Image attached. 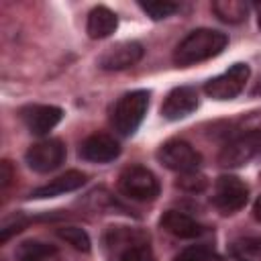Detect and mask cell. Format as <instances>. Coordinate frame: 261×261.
Listing matches in <instances>:
<instances>
[{"label":"cell","instance_id":"obj_1","mask_svg":"<svg viewBox=\"0 0 261 261\" xmlns=\"http://www.w3.org/2000/svg\"><path fill=\"white\" fill-rule=\"evenodd\" d=\"M226 45H228L226 33L214 29H198L179 41V45L173 51V61L181 67H188L206 61L210 57H216L218 53L224 51Z\"/></svg>","mask_w":261,"mask_h":261},{"label":"cell","instance_id":"obj_2","mask_svg":"<svg viewBox=\"0 0 261 261\" xmlns=\"http://www.w3.org/2000/svg\"><path fill=\"white\" fill-rule=\"evenodd\" d=\"M149 108V92L145 90H135L124 94L112 112V124L120 135H133L139 124L143 122L145 114Z\"/></svg>","mask_w":261,"mask_h":261},{"label":"cell","instance_id":"obj_3","mask_svg":"<svg viewBox=\"0 0 261 261\" xmlns=\"http://www.w3.org/2000/svg\"><path fill=\"white\" fill-rule=\"evenodd\" d=\"M118 188L124 196H128L130 200H139V202H147V200H155L159 194V181L157 177L143 165H133L126 167L120 173L118 179Z\"/></svg>","mask_w":261,"mask_h":261},{"label":"cell","instance_id":"obj_4","mask_svg":"<svg viewBox=\"0 0 261 261\" xmlns=\"http://www.w3.org/2000/svg\"><path fill=\"white\" fill-rule=\"evenodd\" d=\"M249 75H251V69L247 63H234L224 73L208 80L204 86V92L214 100H230L243 92Z\"/></svg>","mask_w":261,"mask_h":261},{"label":"cell","instance_id":"obj_5","mask_svg":"<svg viewBox=\"0 0 261 261\" xmlns=\"http://www.w3.org/2000/svg\"><path fill=\"white\" fill-rule=\"evenodd\" d=\"M159 161L171 169V171H179V173H192L200 167V153L186 141H179V139H173V141H167L159 153H157Z\"/></svg>","mask_w":261,"mask_h":261},{"label":"cell","instance_id":"obj_6","mask_svg":"<svg viewBox=\"0 0 261 261\" xmlns=\"http://www.w3.org/2000/svg\"><path fill=\"white\" fill-rule=\"evenodd\" d=\"M247 198H249V188L239 177H234V175H220L216 179L212 202L224 214H232V212L241 210L247 204Z\"/></svg>","mask_w":261,"mask_h":261},{"label":"cell","instance_id":"obj_7","mask_svg":"<svg viewBox=\"0 0 261 261\" xmlns=\"http://www.w3.org/2000/svg\"><path fill=\"white\" fill-rule=\"evenodd\" d=\"M27 163L31 169L39 173H47L57 169L65 159V145L59 139H45L29 147L27 151Z\"/></svg>","mask_w":261,"mask_h":261},{"label":"cell","instance_id":"obj_8","mask_svg":"<svg viewBox=\"0 0 261 261\" xmlns=\"http://www.w3.org/2000/svg\"><path fill=\"white\" fill-rule=\"evenodd\" d=\"M259 151H261V130H249L243 137L224 145L218 155V161L224 167H237L251 161Z\"/></svg>","mask_w":261,"mask_h":261},{"label":"cell","instance_id":"obj_9","mask_svg":"<svg viewBox=\"0 0 261 261\" xmlns=\"http://www.w3.org/2000/svg\"><path fill=\"white\" fill-rule=\"evenodd\" d=\"M145 49L141 43L137 41H122V43H116L112 47H108L100 59H98V65L102 69H108V71H118V69H126V67H133L135 63L141 61Z\"/></svg>","mask_w":261,"mask_h":261},{"label":"cell","instance_id":"obj_10","mask_svg":"<svg viewBox=\"0 0 261 261\" xmlns=\"http://www.w3.org/2000/svg\"><path fill=\"white\" fill-rule=\"evenodd\" d=\"M20 116L33 135H47L51 128L57 126V122L63 116V110L51 104H35V106H27L20 112Z\"/></svg>","mask_w":261,"mask_h":261},{"label":"cell","instance_id":"obj_11","mask_svg":"<svg viewBox=\"0 0 261 261\" xmlns=\"http://www.w3.org/2000/svg\"><path fill=\"white\" fill-rule=\"evenodd\" d=\"M196 108H198L196 90L190 86H179L167 94V98L161 106V114L167 120H179V118H186L188 114H192Z\"/></svg>","mask_w":261,"mask_h":261},{"label":"cell","instance_id":"obj_12","mask_svg":"<svg viewBox=\"0 0 261 261\" xmlns=\"http://www.w3.org/2000/svg\"><path fill=\"white\" fill-rule=\"evenodd\" d=\"M118 153H120V145L114 141V137L104 133H96L88 137L80 147V155L92 163H108L116 159Z\"/></svg>","mask_w":261,"mask_h":261},{"label":"cell","instance_id":"obj_13","mask_svg":"<svg viewBox=\"0 0 261 261\" xmlns=\"http://www.w3.org/2000/svg\"><path fill=\"white\" fill-rule=\"evenodd\" d=\"M161 228L177 239H196L204 232L202 224L179 210H167L161 216Z\"/></svg>","mask_w":261,"mask_h":261},{"label":"cell","instance_id":"obj_14","mask_svg":"<svg viewBox=\"0 0 261 261\" xmlns=\"http://www.w3.org/2000/svg\"><path fill=\"white\" fill-rule=\"evenodd\" d=\"M86 184V173L77 171V169H71V171H65L63 175L51 179L49 184L37 188L31 196L33 198H53V196H59V194H65V192H73L77 188H82Z\"/></svg>","mask_w":261,"mask_h":261},{"label":"cell","instance_id":"obj_15","mask_svg":"<svg viewBox=\"0 0 261 261\" xmlns=\"http://www.w3.org/2000/svg\"><path fill=\"white\" fill-rule=\"evenodd\" d=\"M116 27H118V18L110 8L96 6V8L90 10L86 31L92 39H106L116 31Z\"/></svg>","mask_w":261,"mask_h":261},{"label":"cell","instance_id":"obj_16","mask_svg":"<svg viewBox=\"0 0 261 261\" xmlns=\"http://www.w3.org/2000/svg\"><path fill=\"white\" fill-rule=\"evenodd\" d=\"M18 261H59V253L53 245H45L39 241H27L16 251Z\"/></svg>","mask_w":261,"mask_h":261},{"label":"cell","instance_id":"obj_17","mask_svg":"<svg viewBox=\"0 0 261 261\" xmlns=\"http://www.w3.org/2000/svg\"><path fill=\"white\" fill-rule=\"evenodd\" d=\"M212 10L222 22H230V24L247 20V14H249L247 2H241V0H216L212 2Z\"/></svg>","mask_w":261,"mask_h":261},{"label":"cell","instance_id":"obj_18","mask_svg":"<svg viewBox=\"0 0 261 261\" xmlns=\"http://www.w3.org/2000/svg\"><path fill=\"white\" fill-rule=\"evenodd\" d=\"M230 255L237 261H255L261 255V239L241 237L230 245Z\"/></svg>","mask_w":261,"mask_h":261},{"label":"cell","instance_id":"obj_19","mask_svg":"<svg viewBox=\"0 0 261 261\" xmlns=\"http://www.w3.org/2000/svg\"><path fill=\"white\" fill-rule=\"evenodd\" d=\"M57 237L63 239L67 245H71L77 251H84V253L90 251V245H92L90 243V237L80 226H63V228H57Z\"/></svg>","mask_w":261,"mask_h":261},{"label":"cell","instance_id":"obj_20","mask_svg":"<svg viewBox=\"0 0 261 261\" xmlns=\"http://www.w3.org/2000/svg\"><path fill=\"white\" fill-rule=\"evenodd\" d=\"M139 8L145 14H149L153 20H161V18L171 16L179 6L169 0H149V2H139Z\"/></svg>","mask_w":261,"mask_h":261},{"label":"cell","instance_id":"obj_21","mask_svg":"<svg viewBox=\"0 0 261 261\" xmlns=\"http://www.w3.org/2000/svg\"><path fill=\"white\" fill-rule=\"evenodd\" d=\"M120 261H155V257L147 243H137L122 251Z\"/></svg>","mask_w":261,"mask_h":261},{"label":"cell","instance_id":"obj_22","mask_svg":"<svg viewBox=\"0 0 261 261\" xmlns=\"http://www.w3.org/2000/svg\"><path fill=\"white\" fill-rule=\"evenodd\" d=\"M212 253L206 247H190L181 251L173 261H212Z\"/></svg>","mask_w":261,"mask_h":261},{"label":"cell","instance_id":"obj_23","mask_svg":"<svg viewBox=\"0 0 261 261\" xmlns=\"http://www.w3.org/2000/svg\"><path fill=\"white\" fill-rule=\"evenodd\" d=\"M24 224H27V220H24L20 214L14 216V218H10V220H4V224H2V228H0V241L6 243L14 232H20Z\"/></svg>","mask_w":261,"mask_h":261},{"label":"cell","instance_id":"obj_24","mask_svg":"<svg viewBox=\"0 0 261 261\" xmlns=\"http://www.w3.org/2000/svg\"><path fill=\"white\" fill-rule=\"evenodd\" d=\"M177 186H181L184 190H190V192H200L206 188V179L202 175H198L196 171H192V173H184V177L177 181Z\"/></svg>","mask_w":261,"mask_h":261},{"label":"cell","instance_id":"obj_25","mask_svg":"<svg viewBox=\"0 0 261 261\" xmlns=\"http://www.w3.org/2000/svg\"><path fill=\"white\" fill-rule=\"evenodd\" d=\"M10 179H12V167H10L8 161H2V163H0V188H2V190L8 188Z\"/></svg>","mask_w":261,"mask_h":261},{"label":"cell","instance_id":"obj_26","mask_svg":"<svg viewBox=\"0 0 261 261\" xmlns=\"http://www.w3.org/2000/svg\"><path fill=\"white\" fill-rule=\"evenodd\" d=\"M253 214H255L257 220H261V196L257 198V202H255V206H253Z\"/></svg>","mask_w":261,"mask_h":261},{"label":"cell","instance_id":"obj_27","mask_svg":"<svg viewBox=\"0 0 261 261\" xmlns=\"http://www.w3.org/2000/svg\"><path fill=\"white\" fill-rule=\"evenodd\" d=\"M255 10H257V24H259V29H261V2L255 4Z\"/></svg>","mask_w":261,"mask_h":261}]
</instances>
